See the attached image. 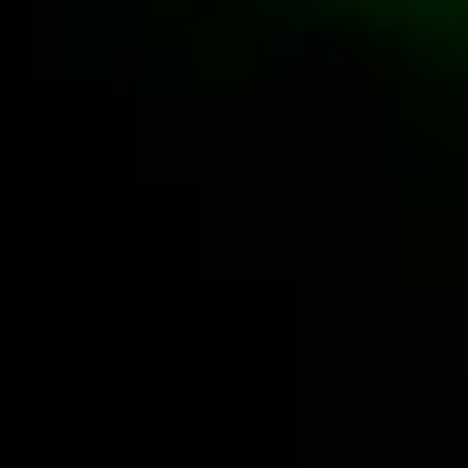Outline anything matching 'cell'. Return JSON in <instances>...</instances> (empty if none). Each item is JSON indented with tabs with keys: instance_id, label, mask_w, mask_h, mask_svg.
I'll list each match as a JSON object with an SVG mask.
<instances>
[{
	"instance_id": "1",
	"label": "cell",
	"mask_w": 468,
	"mask_h": 468,
	"mask_svg": "<svg viewBox=\"0 0 468 468\" xmlns=\"http://www.w3.org/2000/svg\"><path fill=\"white\" fill-rule=\"evenodd\" d=\"M380 13H405V26H443V38H468V0H380Z\"/></svg>"
}]
</instances>
